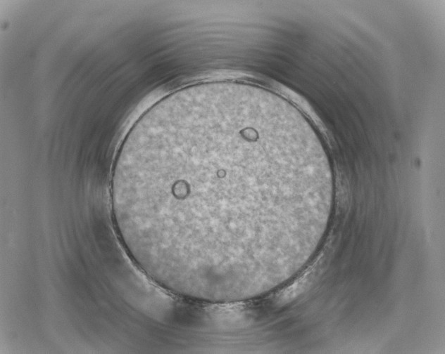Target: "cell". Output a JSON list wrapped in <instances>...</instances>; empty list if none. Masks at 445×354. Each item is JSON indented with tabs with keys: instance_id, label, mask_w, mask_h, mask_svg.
Listing matches in <instances>:
<instances>
[{
	"instance_id": "1",
	"label": "cell",
	"mask_w": 445,
	"mask_h": 354,
	"mask_svg": "<svg viewBox=\"0 0 445 354\" xmlns=\"http://www.w3.org/2000/svg\"><path fill=\"white\" fill-rule=\"evenodd\" d=\"M332 182L312 127L281 96L237 81L192 85L134 124L112 176L130 253L163 284L250 273L284 249Z\"/></svg>"
}]
</instances>
